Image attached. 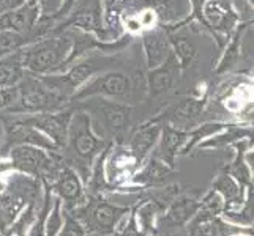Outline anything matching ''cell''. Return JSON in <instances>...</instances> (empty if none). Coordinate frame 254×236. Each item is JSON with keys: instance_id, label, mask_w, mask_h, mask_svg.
<instances>
[{"instance_id": "cell-1", "label": "cell", "mask_w": 254, "mask_h": 236, "mask_svg": "<svg viewBox=\"0 0 254 236\" xmlns=\"http://www.w3.org/2000/svg\"><path fill=\"white\" fill-rule=\"evenodd\" d=\"M104 137L96 134L92 126V117L85 110L74 109V113L69 120L68 141L64 148V159L84 181H89L90 172L95 159L106 148Z\"/></svg>"}, {"instance_id": "cell-2", "label": "cell", "mask_w": 254, "mask_h": 236, "mask_svg": "<svg viewBox=\"0 0 254 236\" xmlns=\"http://www.w3.org/2000/svg\"><path fill=\"white\" fill-rule=\"evenodd\" d=\"M131 208L133 206H122L112 203L106 197L89 195L85 203L66 213L79 221L87 233L112 236L119 224L129 214Z\"/></svg>"}, {"instance_id": "cell-3", "label": "cell", "mask_w": 254, "mask_h": 236, "mask_svg": "<svg viewBox=\"0 0 254 236\" xmlns=\"http://www.w3.org/2000/svg\"><path fill=\"white\" fill-rule=\"evenodd\" d=\"M73 40L68 35L54 38H45L35 45L19 49L21 63L33 74H46L57 69H64L66 58L71 55Z\"/></svg>"}, {"instance_id": "cell-4", "label": "cell", "mask_w": 254, "mask_h": 236, "mask_svg": "<svg viewBox=\"0 0 254 236\" xmlns=\"http://www.w3.org/2000/svg\"><path fill=\"white\" fill-rule=\"evenodd\" d=\"M19 96L13 107L5 113H43L64 110L69 99L52 92L40 77L27 74L19 82Z\"/></svg>"}, {"instance_id": "cell-5", "label": "cell", "mask_w": 254, "mask_h": 236, "mask_svg": "<svg viewBox=\"0 0 254 236\" xmlns=\"http://www.w3.org/2000/svg\"><path fill=\"white\" fill-rule=\"evenodd\" d=\"M76 109L85 110L87 113H93L96 121L103 126V133L109 134L119 142L129 126L131 109L127 104L106 101V99H95V101L77 104Z\"/></svg>"}, {"instance_id": "cell-6", "label": "cell", "mask_w": 254, "mask_h": 236, "mask_svg": "<svg viewBox=\"0 0 254 236\" xmlns=\"http://www.w3.org/2000/svg\"><path fill=\"white\" fill-rule=\"evenodd\" d=\"M45 183L49 185L52 194L62 200V208L65 211H71L76 206H81L89 198L84 181L77 172L65 162V159L56 169V172L45 180Z\"/></svg>"}, {"instance_id": "cell-7", "label": "cell", "mask_w": 254, "mask_h": 236, "mask_svg": "<svg viewBox=\"0 0 254 236\" xmlns=\"http://www.w3.org/2000/svg\"><path fill=\"white\" fill-rule=\"evenodd\" d=\"M74 113V109L57 110V112H43V113H24L29 123L48 136L57 150H64L68 141V128L69 120Z\"/></svg>"}, {"instance_id": "cell-8", "label": "cell", "mask_w": 254, "mask_h": 236, "mask_svg": "<svg viewBox=\"0 0 254 236\" xmlns=\"http://www.w3.org/2000/svg\"><path fill=\"white\" fill-rule=\"evenodd\" d=\"M200 206V200L191 195H177L169 206L158 216L155 224V233L160 232H172L177 229L188 227L191 219L197 213Z\"/></svg>"}, {"instance_id": "cell-9", "label": "cell", "mask_w": 254, "mask_h": 236, "mask_svg": "<svg viewBox=\"0 0 254 236\" xmlns=\"http://www.w3.org/2000/svg\"><path fill=\"white\" fill-rule=\"evenodd\" d=\"M129 93V81L124 73L111 71L95 77L84 89L73 93V101H81L90 96H111V98H125Z\"/></svg>"}, {"instance_id": "cell-10", "label": "cell", "mask_w": 254, "mask_h": 236, "mask_svg": "<svg viewBox=\"0 0 254 236\" xmlns=\"http://www.w3.org/2000/svg\"><path fill=\"white\" fill-rule=\"evenodd\" d=\"M163 118H164L163 115L156 117L150 121H147V123L139 125L136 129L131 131L127 148L133 153L139 165L144 164L148 153L153 150L156 142L160 141L161 129H163Z\"/></svg>"}, {"instance_id": "cell-11", "label": "cell", "mask_w": 254, "mask_h": 236, "mask_svg": "<svg viewBox=\"0 0 254 236\" xmlns=\"http://www.w3.org/2000/svg\"><path fill=\"white\" fill-rule=\"evenodd\" d=\"M38 13H40L38 0H25L16 10L0 14V30L30 33L35 25H37Z\"/></svg>"}, {"instance_id": "cell-12", "label": "cell", "mask_w": 254, "mask_h": 236, "mask_svg": "<svg viewBox=\"0 0 254 236\" xmlns=\"http://www.w3.org/2000/svg\"><path fill=\"white\" fill-rule=\"evenodd\" d=\"M120 66V60L114 58V57H89L84 62L74 65L71 69L68 71V74L64 76L66 85L71 89L73 92L79 87L81 84H84L90 76H93L95 73H101L104 69L109 68H116Z\"/></svg>"}, {"instance_id": "cell-13", "label": "cell", "mask_w": 254, "mask_h": 236, "mask_svg": "<svg viewBox=\"0 0 254 236\" xmlns=\"http://www.w3.org/2000/svg\"><path fill=\"white\" fill-rule=\"evenodd\" d=\"M172 167L164 164L158 156L153 154L141 169L136 170V173L131 177L129 183L131 186H136L139 189H148V188H158L164 185V180L171 177Z\"/></svg>"}, {"instance_id": "cell-14", "label": "cell", "mask_w": 254, "mask_h": 236, "mask_svg": "<svg viewBox=\"0 0 254 236\" xmlns=\"http://www.w3.org/2000/svg\"><path fill=\"white\" fill-rule=\"evenodd\" d=\"M188 136H190L188 131L179 129L172 126L171 123H163L161 143L155 154L158 156L164 164H168L169 167L174 169L175 156L182 151V148L188 142Z\"/></svg>"}, {"instance_id": "cell-15", "label": "cell", "mask_w": 254, "mask_h": 236, "mask_svg": "<svg viewBox=\"0 0 254 236\" xmlns=\"http://www.w3.org/2000/svg\"><path fill=\"white\" fill-rule=\"evenodd\" d=\"M66 24L77 25L85 30H93L101 35L103 29L100 0H77L71 11V17L66 21Z\"/></svg>"}, {"instance_id": "cell-16", "label": "cell", "mask_w": 254, "mask_h": 236, "mask_svg": "<svg viewBox=\"0 0 254 236\" xmlns=\"http://www.w3.org/2000/svg\"><path fill=\"white\" fill-rule=\"evenodd\" d=\"M212 189L216 190L224 200V211H235L239 209L245 200V186H242L240 183L235 180L231 173H227L223 170L221 173H218V177L213 180ZM221 213V214H223Z\"/></svg>"}, {"instance_id": "cell-17", "label": "cell", "mask_w": 254, "mask_h": 236, "mask_svg": "<svg viewBox=\"0 0 254 236\" xmlns=\"http://www.w3.org/2000/svg\"><path fill=\"white\" fill-rule=\"evenodd\" d=\"M179 71L177 60L172 54L166 58V63L160 65L158 68H155L153 71L148 74V84H150V94L152 96H160L163 93L168 92L172 84L175 74Z\"/></svg>"}, {"instance_id": "cell-18", "label": "cell", "mask_w": 254, "mask_h": 236, "mask_svg": "<svg viewBox=\"0 0 254 236\" xmlns=\"http://www.w3.org/2000/svg\"><path fill=\"white\" fill-rule=\"evenodd\" d=\"M144 49L147 55V63L150 69L158 68L169 57L168 40L160 30H153L144 35Z\"/></svg>"}, {"instance_id": "cell-19", "label": "cell", "mask_w": 254, "mask_h": 236, "mask_svg": "<svg viewBox=\"0 0 254 236\" xmlns=\"http://www.w3.org/2000/svg\"><path fill=\"white\" fill-rule=\"evenodd\" d=\"M202 107H204V101L185 99V101H182L179 106H175L172 110H169V113L164 115V118H168L172 123V126L182 129L200 115Z\"/></svg>"}, {"instance_id": "cell-20", "label": "cell", "mask_w": 254, "mask_h": 236, "mask_svg": "<svg viewBox=\"0 0 254 236\" xmlns=\"http://www.w3.org/2000/svg\"><path fill=\"white\" fill-rule=\"evenodd\" d=\"M24 76L25 73L21 63L19 49L14 50L13 55H6L3 58H0V89L19 85Z\"/></svg>"}, {"instance_id": "cell-21", "label": "cell", "mask_w": 254, "mask_h": 236, "mask_svg": "<svg viewBox=\"0 0 254 236\" xmlns=\"http://www.w3.org/2000/svg\"><path fill=\"white\" fill-rule=\"evenodd\" d=\"M247 195H245L243 203L239 209L235 211H224L223 216L227 222L234 225H254V185L250 183L247 186Z\"/></svg>"}, {"instance_id": "cell-22", "label": "cell", "mask_w": 254, "mask_h": 236, "mask_svg": "<svg viewBox=\"0 0 254 236\" xmlns=\"http://www.w3.org/2000/svg\"><path fill=\"white\" fill-rule=\"evenodd\" d=\"M33 38H37V35L33 33H17L13 30H0V58L10 55L13 50L21 49V46L27 45Z\"/></svg>"}, {"instance_id": "cell-23", "label": "cell", "mask_w": 254, "mask_h": 236, "mask_svg": "<svg viewBox=\"0 0 254 236\" xmlns=\"http://www.w3.org/2000/svg\"><path fill=\"white\" fill-rule=\"evenodd\" d=\"M35 216H37V205H27L14 219V222L8 227L6 232L2 233V236H27L30 225L35 221Z\"/></svg>"}, {"instance_id": "cell-24", "label": "cell", "mask_w": 254, "mask_h": 236, "mask_svg": "<svg viewBox=\"0 0 254 236\" xmlns=\"http://www.w3.org/2000/svg\"><path fill=\"white\" fill-rule=\"evenodd\" d=\"M245 137H251V141L254 142V133L248 129H239V128H231L229 133L224 134V136H218V137H213L210 139V141L200 143V148H223L226 146L227 143H232L235 141H242Z\"/></svg>"}, {"instance_id": "cell-25", "label": "cell", "mask_w": 254, "mask_h": 236, "mask_svg": "<svg viewBox=\"0 0 254 236\" xmlns=\"http://www.w3.org/2000/svg\"><path fill=\"white\" fill-rule=\"evenodd\" d=\"M224 128V125H221V123H208V125H202V126H199L196 131H192V133H190V136H188V143L182 148V154H188L192 148H194L202 139H207L208 136H212V134H215V133H218V131H221Z\"/></svg>"}, {"instance_id": "cell-26", "label": "cell", "mask_w": 254, "mask_h": 236, "mask_svg": "<svg viewBox=\"0 0 254 236\" xmlns=\"http://www.w3.org/2000/svg\"><path fill=\"white\" fill-rule=\"evenodd\" d=\"M64 227V211H62V200L54 195L51 213L46 219V236H59Z\"/></svg>"}, {"instance_id": "cell-27", "label": "cell", "mask_w": 254, "mask_h": 236, "mask_svg": "<svg viewBox=\"0 0 254 236\" xmlns=\"http://www.w3.org/2000/svg\"><path fill=\"white\" fill-rule=\"evenodd\" d=\"M112 236H148V235L139 227V224L136 221L134 208H131L129 214L119 224V227L116 229Z\"/></svg>"}, {"instance_id": "cell-28", "label": "cell", "mask_w": 254, "mask_h": 236, "mask_svg": "<svg viewBox=\"0 0 254 236\" xmlns=\"http://www.w3.org/2000/svg\"><path fill=\"white\" fill-rule=\"evenodd\" d=\"M62 211H64V227L60 230L59 236H87V232L82 227V224L77 219H74L69 213H66L64 208Z\"/></svg>"}, {"instance_id": "cell-29", "label": "cell", "mask_w": 254, "mask_h": 236, "mask_svg": "<svg viewBox=\"0 0 254 236\" xmlns=\"http://www.w3.org/2000/svg\"><path fill=\"white\" fill-rule=\"evenodd\" d=\"M174 45H175V52H177V55L180 57L182 63L183 65H188L192 57L196 54V49L194 46L191 45V43L185 38H179V40H174Z\"/></svg>"}, {"instance_id": "cell-30", "label": "cell", "mask_w": 254, "mask_h": 236, "mask_svg": "<svg viewBox=\"0 0 254 236\" xmlns=\"http://www.w3.org/2000/svg\"><path fill=\"white\" fill-rule=\"evenodd\" d=\"M17 96H19V87H6V89H0V110H8L13 107Z\"/></svg>"}, {"instance_id": "cell-31", "label": "cell", "mask_w": 254, "mask_h": 236, "mask_svg": "<svg viewBox=\"0 0 254 236\" xmlns=\"http://www.w3.org/2000/svg\"><path fill=\"white\" fill-rule=\"evenodd\" d=\"M40 11L45 14L43 17H52L59 10H62L65 0H38Z\"/></svg>"}, {"instance_id": "cell-32", "label": "cell", "mask_w": 254, "mask_h": 236, "mask_svg": "<svg viewBox=\"0 0 254 236\" xmlns=\"http://www.w3.org/2000/svg\"><path fill=\"white\" fill-rule=\"evenodd\" d=\"M14 219H16V217L13 214L8 213L6 209L0 208V233H5L8 227L14 222Z\"/></svg>"}, {"instance_id": "cell-33", "label": "cell", "mask_w": 254, "mask_h": 236, "mask_svg": "<svg viewBox=\"0 0 254 236\" xmlns=\"http://www.w3.org/2000/svg\"><path fill=\"white\" fill-rule=\"evenodd\" d=\"M25 0H0V14H5L8 11L16 10L17 6H21Z\"/></svg>"}, {"instance_id": "cell-34", "label": "cell", "mask_w": 254, "mask_h": 236, "mask_svg": "<svg viewBox=\"0 0 254 236\" xmlns=\"http://www.w3.org/2000/svg\"><path fill=\"white\" fill-rule=\"evenodd\" d=\"M245 159H247V162H248V167L254 170V151L248 153L247 156H245Z\"/></svg>"}, {"instance_id": "cell-35", "label": "cell", "mask_w": 254, "mask_h": 236, "mask_svg": "<svg viewBox=\"0 0 254 236\" xmlns=\"http://www.w3.org/2000/svg\"><path fill=\"white\" fill-rule=\"evenodd\" d=\"M2 142H3V125L0 121V148H2Z\"/></svg>"}, {"instance_id": "cell-36", "label": "cell", "mask_w": 254, "mask_h": 236, "mask_svg": "<svg viewBox=\"0 0 254 236\" xmlns=\"http://www.w3.org/2000/svg\"><path fill=\"white\" fill-rule=\"evenodd\" d=\"M232 236H248V235H245V233H239V235H232Z\"/></svg>"}, {"instance_id": "cell-37", "label": "cell", "mask_w": 254, "mask_h": 236, "mask_svg": "<svg viewBox=\"0 0 254 236\" xmlns=\"http://www.w3.org/2000/svg\"><path fill=\"white\" fill-rule=\"evenodd\" d=\"M0 236H2V233H0Z\"/></svg>"}]
</instances>
